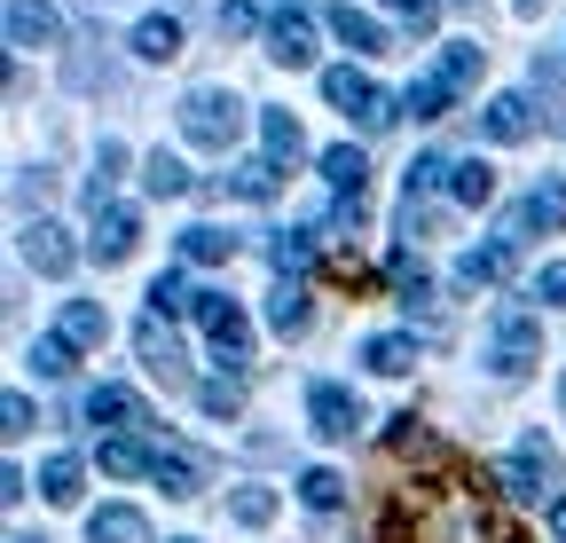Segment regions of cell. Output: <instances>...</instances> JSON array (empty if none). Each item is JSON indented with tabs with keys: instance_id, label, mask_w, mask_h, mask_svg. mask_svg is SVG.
I'll list each match as a JSON object with an SVG mask.
<instances>
[{
	"instance_id": "cell-1",
	"label": "cell",
	"mask_w": 566,
	"mask_h": 543,
	"mask_svg": "<svg viewBox=\"0 0 566 543\" xmlns=\"http://www.w3.org/2000/svg\"><path fill=\"white\" fill-rule=\"evenodd\" d=\"M386 543H520V528L495 520L480 481L441 472V481H409L386 504Z\"/></svg>"
},
{
	"instance_id": "cell-2",
	"label": "cell",
	"mask_w": 566,
	"mask_h": 543,
	"mask_svg": "<svg viewBox=\"0 0 566 543\" xmlns=\"http://www.w3.org/2000/svg\"><path fill=\"white\" fill-rule=\"evenodd\" d=\"M181 134L197 150H229L237 134H244V95H229V87H189L181 95Z\"/></svg>"
},
{
	"instance_id": "cell-3",
	"label": "cell",
	"mask_w": 566,
	"mask_h": 543,
	"mask_svg": "<svg viewBox=\"0 0 566 543\" xmlns=\"http://www.w3.org/2000/svg\"><path fill=\"white\" fill-rule=\"evenodd\" d=\"M323 95H331V111H346L354 126H370V134H386L401 111H394V95H378L363 72H354V63H331L323 72Z\"/></svg>"
},
{
	"instance_id": "cell-4",
	"label": "cell",
	"mask_w": 566,
	"mask_h": 543,
	"mask_svg": "<svg viewBox=\"0 0 566 543\" xmlns=\"http://www.w3.org/2000/svg\"><path fill=\"white\" fill-rule=\"evenodd\" d=\"M488 363L504 370V378H527L543 363V323L527 307H504V315H495V338H488Z\"/></svg>"
},
{
	"instance_id": "cell-5",
	"label": "cell",
	"mask_w": 566,
	"mask_h": 543,
	"mask_svg": "<svg viewBox=\"0 0 566 543\" xmlns=\"http://www.w3.org/2000/svg\"><path fill=\"white\" fill-rule=\"evenodd\" d=\"M197 331L212 338V355H221V363H252V331H244V307L229 300V292H197Z\"/></svg>"
},
{
	"instance_id": "cell-6",
	"label": "cell",
	"mask_w": 566,
	"mask_h": 543,
	"mask_svg": "<svg viewBox=\"0 0 566 543\" xmlns=\"http://www.w3.org/2000/svg\"><path fill=\"white\" fill-rule=\"evenodd\" d=\"M495 481H504L512 497H543V489L558 481V449H551L543 434H520V449L504 457V472H495Z\"/></svg>"
},
{
	"instance_id": "cell-7",
	"label": "cell",
	"mask_w": 566,
	"mask_h": 543,
	"mask_svg": "<svg viewBox=\"0 0 566 543\" xmlns=\"http://www.w3.org/2000/svg\"><path fill=\"white\" fill-rule=\"evenodd\" d=\"M24 260L40 268V276H71V268H80V244H71V229L63 221H24Z\"/></svg>"
},
{
	"instance_id": "cell-8",
	"label": "cell",
	"mask_w": 566,
	"mask_h": 543,
	"mask_svg": "<svg viewBox=\"0 0 566 543\" xmlns=\"http://www.w3.org/2000/svg\"><path fill=\"white\" fill-rule=\"evenodd\" d=\"M307 426L323 441H354V434H363V401H354L346 386H315L307 394Z\"/></svg>"
},
{
	"instance_id": "cell-9",
	"label": "cell",
	"mask_w": 566,
	"mask_h": 543,
	"mask_svg": "<svg viewBox=\"0 0 566 543\" xmlns=\"http://www.w3.org/2000/svg\"><path fill=\"white\" fill-rule=\"evenodd\" d=\"M9 48L40 55V48H63V17L48 0H9Z\"/></svg>"
},
{
	"instance_id": "cell-10",
	"label": "cell",
	"mask_w": 566,
	"mask_h": 543,
	"mask_svg": "<svg viewBox=\"0 0 566 543\" xmlns=\"http://www.w3.org/2000/svg\"><path fill=\"white\" fill-rule=\"evenodd\" d=\"M87 426H111V434H142V426H150V401H142L134 386H95V394H87Z\"/></svg>"
},
{
	"instance_id": "cell-11",
	"label": "cell",
	"mask_w": 566,
	"mask_h": 543,
	"mask_svg": "<svg viewBox=\"0 0 566 543\" xmlns=\"http://www.w3.org/2000/svg\"><path fill=\"white\" fill-rule=\"evenodd\" d=\"M527 229H566V181H535L520 206H512V244H520Z\"/></svg>"
},
{
	"instance_id": "cell-12",
	"label": "cell",
	"mask_w": 566,
	"mask_h": 543,
	"mask_svg": "<svg viewBox=\"0 0 566 543\" xmlns=\"http://www.w3.org/2000/svg\"><path fill=\"white\" fill-rule=\"evenodd\" d=\"M134 347H142V363H150V378L181 386V338H174V323H166V315H142Z\"/></svg>"
},
{
	"instance_id": "cell-13",
	"label": "cell",
	"mask_w": 566,
	"mask_h": 543,
	"mask_svg": "<svg viewBox=\"0 0 566 543\" xmlns=\"http://www.w3.org/2000/svg\"><path fill=\"white\" fill-rule=\"evenodd\" d=\"M268 55L292 63V72H300V63H315V24H307V9H292V0H283V17L268 24Z\"/></svg>"
},
{
	"instance_id": "cell-14",
	"label": "cell",
	"mask_w": 566,
	"mask_h": 543,
	"mask_svg": "<svg viewBox=\"0 0 566 543\" xmlns=\"http://www.w3.org/2000/svg\"><path fill=\"white\" fill-rule=\"evenodd\" d=\"M134 237H142V221H134L126 206H103V213H95V237H87V252H95L103 268H118V260H134Z\"/></svg>"
},
{
	"instance_id": "cell-15",
	"label": "cell",
	"mask_w": 566,
	"mask_h": 543,
	"mask_svg": "<svg viewBox=\"0 0 566 543\" xmlns=\"http://www.w3.org/2000/svg\"><path fill=\"white\" fill-rule=\"evenodd\" d=\"M512 252H520L512 237H495V244H472V252L457 260V284H464V292H480V284H504V276H512Z\"/></svg>"
},
{
	"instance_id": "cell-16",
	"label": "cell",
	"mask_w": 566,
	"mask_h": 543,
	"mask_svg": "<svg viewBox=\"0 0 566 543\" xmlns=\"http://www.w3.org/2000/svg\"><path fill=\"white\" fill-rule=\"evenodd\" d=\"M275 189H283V166L275 158H244L229 181H212V197H244V206H268Z\"/></svg>"
},
{
	"instance_id": "cell-17",
	"label": "cell",
	"mask_w": 566,
	"mask_h": 543,
	"mask_svg": "<svg viewBox=\"0 0 566 543\" xmlns=\"http://www.w3.org/2000/svg\"><path fill=\"white\" fill-rule=\"evenodd\" d=\"M480 134H488V143H527V134H535V103L527 95H495L480 111Z\"/></svg>"
},
{
	"instance_id": "cell-18",
	"label": "cell",
	"mask_w": 566,
	"mask_h": 543,
	"mask_svg": "<svg viewBox=\"0 0 566 543\" xmlns=\"http://www.w3.org/2000/svg\"><path fill=\"white\" fill-rule=\"evenodd\" d=\"M331 32H338L354 55H386V24H378L370 9H354V0H338V9H331Z\"/></svg>"
},
{
	"instance_id": "cell-19",
	"label": "cell",
	"mask_w": 566,
	"mask_h": 543,
	"mask_svg": "<svg viewBox=\"0 0 566 543\" xmlns=\"http://www.w3.org/2000/svg\"><path fill=\"white\" fill-rule=\"evenodd\" d=\"M363 363H370L378 378H409V370H417V338H401V331H378V338H363Z\"/></svg>"
},
{
	"instance_id": "cell-20",
	"label": "cell",
	"mask_w": 566,
	"mask_h": 543,
	"mask_svg": "<svg viewBox=\"0 0 566 543\" xmlns=\"http://www.w3.org/2000/svg\"><path fill=\"white\" fill-rule=\"evenodd\" d=\"M134 55H142V63H174V55H181V17H166V9L142 17V24H134Z\"/></svg>"
},
{
	"instance_id": "cell-21",
	"label": "cell",
	"mask_w": 566,
	"mask_h": 543,
	"mask_svg": "<svg viewBox=\"0 0 566 543\" xmlns=\"http://www.w3.org/2000/svg\"><path fill=\"white\" fill-rule=\"evenodd\" d=\"M87 543H150V520H142L134 504H103L87 520Z\"/></svg>"
},
{
	"instance_id": "cell-22",
	"label": "cell",
	"mask_w": 566,
	"mask_h": 543,
	"mask_svg": "<svg viewBox=\"0 0 566 543\" xmlns=\"http://www.w3.org/2000/svg\"><path fill=\"white\" fill-rule=\"evenodd\" d=\"M55 338H71V347H103V338H111V315H103L95 300H71L63 323H55Z\"/></svg>"
},
{
	"instance_id": "cell-23",
	"label": "cell",
	"mask_w": 566,
	"mask_h": 543,
	"mask_svg": "<svg viewBox=\"0 0 566 543\" xmlns=\"http://www.w3.org/2000/svg\"><path fill=\"white\" fill-rule=\"evenodd\" d=\"M307 315H315V307H307V284H292V276H283V284L268 292V323H275L283 338H300V331H307Z\"/></svg>"
},
{
	"instance_id": "cell-24",
	"label": "cell",
	"mask_w": 566,
	"mask_h": 543,
	"mask_svg": "<svg viewBox=\"0 0 566 543\" xmlns=\"http://www.w3.org/2000/svg\"><path fill=\"white\" fill-rule=\"evenodd\" d=\"M260 143H268V158H275V166H292V158L307 150V134H300V118H292V111H260Z\"/></svg>"
},
{
	"instance_id": "cell-25",
	"label": "cell",
	"mask_w": 566,
	"mask_h": 543,
	"mask_svg": "<svg viewBox=\"0 0 566 543\" xmlns=\"http://www.w3.org/2000/svg\"><path fill=\"white\" fill-rule=\"evenodd\" d=\"M323 174H331V189H338V197H363V189H370V158L354 150V143L323 150Z\"/></svg>"
},
{
	"instance_id": "cell-26",
	"label": "cell",
	"mask_w": 566,
	"mask_h": 543,
	"mask_svg": "<svg viewBox=\"0 0 566 543\" xmlns=\"http://www.w3.org/2000/svg\"><path fill=\"white\" fill-rule=\"evenodd\" d=\"M181 260L221 268V260H237V237H229V229H212V221H197V229H181Z\"/></svg>"
},
{
	"instance_id": "cell-27",
	"label": "cell",
	"mask_w": 566,
	"mask_h": 543,
	"mask_svg": "<svg viewBox=\"0 0 566 543\" xmlns=\"http://www.w3.org/2000/svg\"><path fill=\"white\" fill-rule=\"evenodd\" d=\"M449 103H457L449 72H424V80H409V95H401V111H417V118H449Z\"/></svg>"
},
{
	"instance_id": "cell-28",
	"label": "cell",
	"mask_w": 566,
	"mask_h": 543,
	"mask_svg": "<svg viewBox=\"0 0 566 543\" xmlns=\"http://www.w3.org/2000/svg\"><path fill=\"white\" fill-rule=\"evenodd\" d=\"M449 197H457V206H488V197H495V166H488V158H457Z\"/></svg>"
},
{
	"instance_id": "cell-29",
	"label": "cell",
	"mask_w": 566,
	"mask_h": 543,
	"mask_svg": "<svg viewBox=\"0 0 566 543\" xmlns=\"http://www.w3.org/2000/svg\"><path fill=\"white\" fill-rule=\"evenodd\" d=\"M268 260H275V276H292V284H300L307 268H315V237H307V229H283V237L268 244Z\"/></svg>"
},
{
	"instance_id": "cell-30",
	"label": "cell",
	"mask_w": 566,
	"mask_h": 543,
	"mask_svg": "<svg viewBox=\"0 0 566 543\" xmlns=\"http://www.w3.org/2000/svg\"><path fill=\"white\" fill-rule=\"evenodd\" d=\"M80 481H87L80 457H48V464H40V497H48V504H80Z\"/></svg>"
},
{
	"instance_id": "cell-31",
	"label": "cell",
	"mask_w": 566,
	"mask_h": 543,
	"mask_svg": "<svg viewBox=\"0 0 566 543\" xmlns=\"http://www.w3.org/2000/svg\"><path fill=\"white\" fill-rule=\"evenodd\" d=\"M142 181H150V197H189L197 181H189V166L174 158V150H150V166H142Z\"/></svg>"
},
{
	"instance_id": "cell-32",
	"label": "cell",
	"mask_w": 566,
	"mask_h": 543,
	"mask_svg": "<svg viewBox=\"0 0 566 543\" xmlns=\"http://www.w3.org/2000/svg\"><path fill=\"white\" fill-rule=\"evenodd\" d=\"M158 481H166V497H197V489H205V472H197L189 449H158Z\"/></svg>"
},
{
	"instance_id": "cell-33",
	"label": "cell",
	"mask_w": 566,
	"mask_h": 543,
	"mask_svg": "<svg viewBox=\"0 0 566 543\" xmlns=\"http://www.w3.org/2000/svg\"><path fill=\"white\" fill-rule=\"evenodd\" d=\"M338 497H346V481H338L331 464H307V472H300V504H307V512H338Z\"/></svg>"
},
{
	"instance_id": "cell-34",
	"label": "cell",
	"mask_w": 566,
	"mask_h": 543,
	"mask_svg": "<svg viewBox=\"0 0 566 543\" xmlns=\"http://www.w3.org/2000/svg\"><path fill=\"white\" fill-rule=\"evenodd\" d=\"M118 174H126V143H103V150H95V181H87V206H95V213L111 206V189H118Z\"/></svg>"
},
{
	"instance_id": "cell-35",
	"label": "cell",
	"mask_w": 566,
	"mask_h": 543,
	"mask_svg": "<svg viewBox=\"0 0 566 543\" xmlns=\"http://www.w3.org/2000/svg\"><path fill=\"white\" fill-rule=\"evenodd\" d=\"M480 63H488V48H480V40H449V55H441V72H449V87L464 95V87L480 80Z\"/></svg>"
},
{
	"instance_id": "cell-36",
	"label": "cell",
	"mask_w": 566,
	"mask_h": 543,
	"mask_svg": "<svg viewBox=\"0 0 566 543\" xmlns=\"http://www.w3.org/2000/svg\"><path fill=\"white\" fill-rule=\"evenodd\" d=\"M103 472H118V481H134V472H158V449H142V441H103Z\"/></svg>"
},
{
	"instance_id": "cell-37",
	"label": "cell",
	"mask_w": 566,
	"mask_h": 543,
	"mask_svg": "<svg viewBox=\"0 0 566 543\" xmlns=\"http://www.w3.org/2000/svg\"><path fill=\"white\" fill-rule=\"evenodd\" d=\"M197 410H205V418H221V426H229V418L244 410V386H237V378H205V386H197Z\"/></svg>"
},
{
	"instance_id": "cell-38",
	"label": "cell",
	"mask_w": 566,
	"mask_h": 543,
	"mask_svg": "<svg viewBox=\"0 0 566 543\" xmlns=\"http://www.w3.org/2000/svg\"><path fill=\"white\" fill-rule=\"evenodd\" d=\"M449 174H457L449 158H417V166H409V189H401V206H424L433 189H449Z\"/></svg>"
},
{
	"instance_id": "cell-39",
	"label": "cell",
	"mask_w": 566,
	"mask_h": 543,
	"mask_svg": "<svg viewBox=\"0 0 566 543\" xmlns=\"http://www.w3.org/2000/svg\"><path fill=\"white\" fill-rule=\"evenodd\" d=\"M229 512H237V528H268L275 520V489H237Z\"/></svg>"
},
{
	"instance_id": "cell-40",
	"label": "cell",
	"mask_w": 566,
	"mask_h": 543,
	"mask_svg": "<svg viewBox=\"0 0 566 543\" xmlns=\"http://www.w3.org/2000/svg\"><path fill=\"white\" fill-rule=\"evenodd\" d=\"M181 307H197V292H189L181 276H158V284H150V315H181Z\"/></svg>"
},
{
	"instance_id": "cell-41",
	"label": "cell",
	"mask_w": 566,
	"mask_h": 543,
	"mask_svg": "<svg viewBox=\"0 0 566 543\" xmlns=\"http://www.w3.org/2000/svg\"><path fill=\"white\" fill-rule=\"evenodd\" d=\"M32 370H40V378H71V338H40V347H32Z\"/></svg>"
},
{
	"instance_id": "cell-42",
	"label": "cell",
	"mask_w": 566,
	"mask_h": 543,
	"mask_svg": "<svg viewBox=\"0 0 566 543\" xmlns=\"http://www.w3.org/2000/svg\"><path fill=\"white\" fill-rule=\"evenodd\" d=\"M221 32H229V40L260 32V9H252V0H221Z\"/></svg>"
},
{
	"instance_id": "cell-43",
	"label": "cell",
	"mask_w": 566,
	"mask_h": 543,
	"mask_svg": "<svg viewBox=\"0 0 566 543\" xmlns=\"http://www.w3.org/2000/svg\"><path fill=\"white\" fill-rule=\"evenodd\" d=\"M0 434H9V441H17V434H32V401H24V394L0 401Z\"/></svg>"
},
{
	"instance_id": "cell-44",
	"label": "cell",
	"mask_w": 566,
	"mask_h": 543,
	"mask_svg": "<svg viewBox=\"0 0 566 543\" xmlns=\"http://www.w3.org/2000/svg\"><path fill=\"white\" fill-rule=\"evenodd\" d=\"M386 441H394V449H424V426H417V410L386 418Z\"/></svg>"
},
{
	"instance_id": "cell-45",
	"label": "cell",
	"mask_w": 566,
	"mask_h": 543,
	"mask_svg": "<svg viewBox=\"0 0 566 543\" xmlns=\"http://www.w3.org/2000/svg\"><path fill=\"white\" fill-rule=\"evenodd\" d=\"M386 9H401L417 32H433V24H441V0H386Z\"/></svg>"
},
{
	"instance_id": "cell-46",
	"label": "cell",
	"mask_w": 566,
	"mask_h": 543,
	"mask_svg": "<svg viewBox=\"0 0 566 543\" xmlns=\"http://www.w3.org/2000/svg\"><path fill=\"white\" fill-rule=\"evenodd\" d=\"M48 189H55V181H48L40 166H24V174H17V206H32V197H40V206H48Z\"/></svg>"
},
{
	"instance_id": "cell-47",
	"label": "cell",
	"mask_w": 566,
	"mask_h": 543,
	"mask_svg": "<svg viewBox=\"0 0 566 543\" xmlns=\"http://www.w3.org/2000/svg\"><path fill=\"white\" fill-rule=\"evenodd\" d=\"M535 300H566V268H558V260H551L543 276H535Z\"/></svg>"
},
{
	"instance_id": "cell-48",
	"label": "cell",
	"mask_w": 566,
	"mask_h": 543,
	"mask_svg": "<svg viewBox=\"0 0 566 543\" xmlns=\"http://www.w3.org/2000/svg\"><path fill=\"white\" fill-rule=\"evenodd\" d=\"M551 535H558V543H566V497H558V504H551Z\"/></svg>"
},
{
	"instance_id": "cell-49",
	"label": "cell",
	"mask_w": 566,
	"mask_h": 543,
	"mask_svg": "<svg viewBox=\"0 0 566 543\" xmlns=\"http://www.w3.org/2000/svg\"><path fill=\"white\" fill-rule=\"evenodd\" d=\"M512 9H520V17H535V9H543V0H512Z\"/></svg>"
},
{
	"instance_id": "cell-50",
	"label": "cell",
	"mask_w": 566,
	"mask_h": 543,
	"mask_svg": "<svg viewBox=\"0 0 566 543\" xmlns=\"http://www.w3.org/2000/svg\"><path fill=\"white\" fill-rule=\"evenodd\" d=\"M17 543H48V535H17Z\"/></svg>"
},
{
	"instance_id": "cell-51",
	"label": "cell",
	"mask_w": 566,
	"mask_h": 543,
	"mask_svg": "<svg viewBox=\"0 0 566 543\" xmlns=\"http://www.w3.org/2000/svg\"><path fill=\"white\" fill-rule=\"evenodd\" d=\"M558 401H566V378H558Z\"/></svg>"
},
{
	"instance_id": "cell-52",
	"label": "cell",
	"mask_w": 566,
	"mask_h": 543,
	"mask_svg": "<svg viewBox=\"0 0 566 543\" xmlns=\"http://www.w3.org/2000/svg\"><path fill=\"white\" fill-rule=\"evenodd\" d=\"M181 543H189V535H181Z\"/></svg>"
}]
</instances>
